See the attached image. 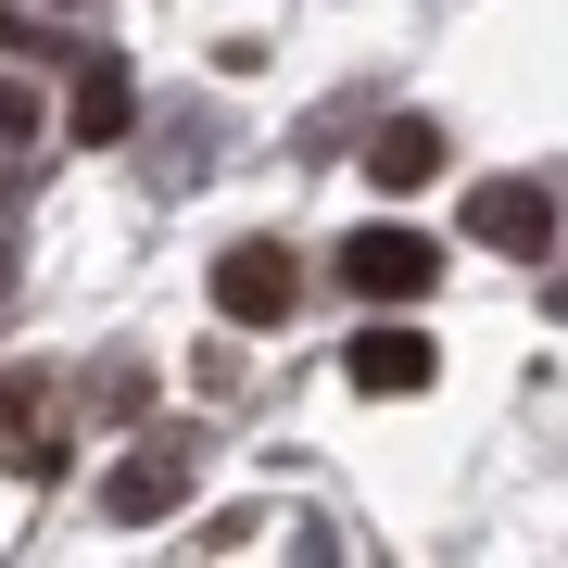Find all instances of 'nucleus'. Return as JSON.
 <instances>
[{"label": "nucleus", "instance_id": "f257e3e1", "mask_svg": "<svg viewBox=\"0 0 568 568\" xmlns=\"http://www.w3.org/2000/svg\"><path fill=\"white\" fill-rule=\"evenodd\" d=\"M291 304H304V278H291L278 241H227L215 253V316L227 328H291Z\"/></svg>", "mask_w": 568, "mask_h": 568}, {"label": "nucleus", "instance_id": "f03ea898", "mask_svg": "<svg viewBox=\"0 0 568 568\" xmlns=\"http://www.w3.org/2000/svg\"><path fill=\"white\" fill-rule=\"evenodd\" d=\"M467 241H493V253L544 265V253H556V203H544L530 178H480V190H467Z\"/></svg>", "mask_w": 568, "mask_h": 568}, {"label": "nucleus", "instance_id": "7ed1b4c3", "mask_svg": "<svg viewBox=\"0 0 568 568\" xmlns=\"http://www.w3.org/2000/svg\"><path fill=\"white\" fill-rule=\"evenodd\" d=\"M342 278L366 291V304H417V291L443 278V241H417V227H366V241L342 253Z\"/></svg>", "mask_w": 568, "mask_h": 568}, {"label": "nucleus", "instance_id": "20e7f679", "mask_svg": "<svg viewBox=\"0 0 568 568\" xmlns=\"http://www.w3.org/2000/svg\"><path fill=\"white\" fill-rule=\"evenodd\" d=\"M342 366H354V392H379V405H405V392H429V379H443V354H429L417 328H366Z\"/></svg>", "mask_w": 568, "mask_h": 568}, {"label": "nucleus", "instance_id": "39448f33", "mask_svg": "<svg viewBox=\"0 0 568 568\" xmlns=\"http://www.w3.org/2000/svg\"><path fill=\"white\" fill-rule=\"evenodd\" d=\"M178 493H190V443H140V455H114L102 506H114V518H164Z\"/></svg>", "mask_w": 568, "mask_h": 568}, {"label": "nucleus", "instance_id": "423d86ee", "mask_svg": "<svg viewBox=\"0 0 568 568\" xmlns=\"http://www.w3.org/2000/svg\"><path fill=\"white\" fill-rule=\"evenodd\" d=\"M63 126H77L89 152H114L126 126H140V89H126V63H89V77H77V102H63Z\"/></svg>", "mask_w": 568, "mask_h": 568}, {"label": "nucleus", "instance_id": "0eeeda50", "mask_svg": "<svg viewBox=\"0 0 568 568\" xmlns=\"http://www.w3.org/2000/svg\"><path fill=\"white\" fill-rule=\"evenodd\" d=\"M366 178H379L392 190V203H405V190H429V178H443V126H379V140H366Z\"/></svg>", "mask_w": 568, "mask_h": 568}, {"label": "nucleus", "instance_id": "6e6552de", "mask_svg": "<svg viewBox=\"0 0 568 568\" xmlns=\"http://www.w3.org/2000/svg\"><path fill=\"white\" fill-rule=\"evenodd\" d=\"M13 39H26V26H13V0H0V51H13Z\"/></svg>", "mask_w": 568, "mask_h": 568}, {"label": "nucleus", "instance_id": "1a4fd4ad", "mask_svg": "<svg viewBox=\"0 0 568 568\" xmlns=\"http://www.w3.org/2000/svg\"><path fill=\"white\" fill-rule=\"evenodd\" d=\"M556 316H568V278H556Z\"/></svg>", "mask_w": 568, "mask_h": 568}]
</instances>
